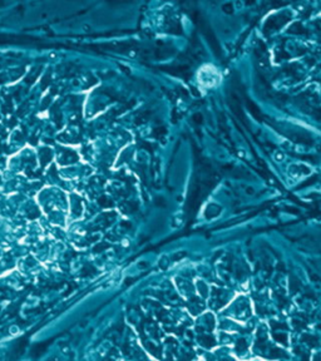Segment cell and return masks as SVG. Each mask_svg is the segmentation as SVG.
Here are the masks:
<instances>
[{
    "mask_svg": "<svg viewBox=\"0 0 321 361\" xmlns=\"http://www.w3.org/2000/svg\"><path fill=\"white\" fill-rule=\"evenodd\" d=\"M197 78H198V83L202 84V86L206 87V88L217 86L219 79H221L218 70L212 65L202 66L200 69V72H198V74H197Z\"/></svg>",
    "mask_w": 321,
    "mask_h": 361,
    "instance_id": "cell-1",
    "label": "cell"
}]
</instances>
